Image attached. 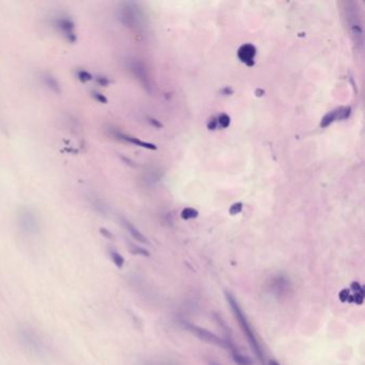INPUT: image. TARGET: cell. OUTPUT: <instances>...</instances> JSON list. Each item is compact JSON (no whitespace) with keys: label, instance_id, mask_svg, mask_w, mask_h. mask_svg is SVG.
<instances>
[{"label":"cell","instance_id":"cell-1","mask_svg":"<svg viewBox=\"0 0 365 365\" xmlns=\"http://www.w3.org/2000/svg\"><path fill=\"white\" fill-rule=\"evenodd\" d=\"M225 298L226 301H227L229 307H231V311H233L234 316H235L238 325L240 326L241 331H242V333L244 334L245 338L248 341L249 345L252 348L253 353H255L256 358L258 359V361L262 365H265V357H264V351H262V346H260L257 336H255V332H254L252 327H251L248 318H247L244 313H243L242 309H241L237 300L235 299V297L231 292H225Z\"/></svg>","mask_w":365,"mask_h":365},{"label":"cell","instance_id":"cell-2","mask_svg":"<svg viewBox=\"0 0 365 365\" xmlns=\"http://www.w3.org/2000/svg\"><path fill=\"white\" fill-rule=\"evenodd\" d=\"M18 228L21 231L27 236H35L41 229V221L34 209L29 207H22L16 216Z\"/></svg>","mask_w":365,"mask_h":365},{"label":"cell","instance_id":"cell-3","mask_svg":"<svg viewBox=\"0 0 365 365\" xmlns=\"http://www.w3.org/2000/svg\"><path fill=\"white\" fill-rule=\"evenodd\" d=\"M20 340L23 346L34 355H41L45 353V345L37 332L29 328L21 329Z\"/></svg>","mask_w":365,"mask_h":365},{"label":"cell","instance_id":"cell-4","mask_svg":"<svg viewBox=\"0 0 365 365\" xmlns=\"http://www.w3.org/2000/svg\"><path fill=\"white\" fill-rule=\"evenodd\" d=\"M188 329H189L190 332H192L194 336L199 338L201 341L222 348H229L231 346V343L224 340V338H220L216 334L212 333L211 331L201 328V327L197 326V325L189 324L188 325Z\"/></svg>","mask_w":365,"mask_h":365},{"label":"cell","instance_id":"cell-5","mask_svg":"<svg viewBox=\"0 0 365 365\" xmlns=\"http://www.w3.org/2000/svg\"><path fill=\"white\" fill-rule=\"evenodd\" d=\"M119 18L123 24L131 28L138 27L142 21V15L134 3H123L119 10Z\"/></svg>","mask_w":365,"mask_h":365},{"label":"cell","instance_id":"cell-6","mask_svg":"<svg viewBox=\"0 0 365 365\" xmlns=\"http://www.w3.org/2000/svg\"><path fill=\"white\" fill-rule=\"evenodd\" d=\"M54 24L55 27L66 38V41H69L70 43H75L77 36H76L75 24H74L72 18L66 16V15H60V16H57L55 18Z\"/></svg>","mask_w":365,"mask_h":365},{"label":"cell","instance_id":"cell-7","mask_svg":"<svg viewBox=\"0 0 365 365\" xmlns=\"http://www.w3.org/2000/svg\"><path fill=\"white\" fill-rule=\"evenodd\" d=\"M347 11L348 25H349V28H351V34H353V38H355V41L358 45H362L363 30L359 15H357L355 10H351V8H348Z\"/></svg>","mask_w":365,"mask_h":365},{"label":"cell","instance_id":"cell-8","mask_svg":"<svg viewBox=\"0 0 365 365\" xmlns=\"http://www.w3.org/2000/svg\"><path fill=\"white\" fill-rule=\"evenodd\" d=\"M290 288V282L287 281V277L279 275L273 277V281L270 282L269 292L275 294V297H281L286 294L287 290Z\"/></svg>","mask_w":365,"mask_h":365},{"label":"cell","instance_id":"cell-9","mask_svg":"<svg viewBox=\"0 0 365 365\" xmlns=\"http://www.w3.org/2000/svg\"><path fill=\"white\" fill-rule=\"evenodd\" d=\"M256 47L250 43L243 45L238 51V57L240 59L241 62L247 66H252L255 62Z\"/></svg>","mask_w":365,"mask_h":365},{"label":"cell","instance_id":"cell-10","mask_svg":"<svg viewBox=\"0 0 365 365\" xmlns=\"http://www.w3.org/2000/svg\"><path fill=\"white\" fill-rule=\"evenodd\" d=\"M114 134H115V136L118 140L130 142L132 145L138 146V147L146 148V149L150 150L157 149V146L153 145L151 142H144V140H140V138H135V136H132V135L125 134V133L121 132V131H116Z\"/></svg>","mask_w":365,"mask_h":365},{"label":"cell","instance_id":"cell-11","mask_svg":"<svg viewBox=\"0 0 365 365\" xmlns=\"http://www.w3.org/2000/svg\"><path fill=\"white\" fill-rule=\"evenodd\" d=\"M130 70L133 75L140 81V83L145 87L149 86V79H148L147 71H146L145 66L140 62L138 60H132L130 62Z\"/></svg>","mask_w":365,"mask_h":365},{"label":"cell","instance_id":"cell-12","mask_svg":"<svg viewBox=\"0 0 365 365\" xmlns=\"http://www.w3.org/2000/svg\"><path fill=\"white\" fill-rule=\"evenodd\" d=\"M42 81L45 84V86L52 90L55 93L62 92V86H60V83H59L58 79L53 75L52 73H49V72H45L42 74L41 76Z\"/></svg>","mask_w":365,"mask_h":365},{"label":"cell","instance_id":"cell-13","mask_svg":"<svg viewBox=\"0 0 365 365\" xmlns=\"http://www.w3.org/2000/svg\"><path fill=\"white\" fill-rule=\"evenodd\" d=\"M121 221H123V226H125V229L130 233V235L134 238L135 240L138 241L140 243H142V244H149V241H148L147 238L142 235V234L138 231V228L135 227L132 223H130L129 221L125 220V218H123Z\"/></svg>","mask_w":365,"mask_h":365},{"label":"cell","instance_id":"cell-14","mask_svg":"<svg viewBox=\"0 0 365 365\" xmlns=\"http://www.w3.org/2000/svg\"><path fill=\"white\" fill-rule=\"evenodd\" d=\"M336 121H338V108L327 114V115L321 119L320 127L321 128H327V127H329L331 123H334Z\"/></svg>","mask_w":365,"mask_h":365},{"label":"cell","instance_id":"cell-15","mask_svg":"<svg viewBox=\"0 0 365 365\" xmlns=\"http://www.w3.org/2000/svg\"><path fill=\"white\" fill-rule=\"evenodd\" d=\"M233 359L237 365H254L252 359L248 355H242L239 351H234Z\"/></svg>","mask_w":365,"mask_h":365},{"label":"cell","instance_id":"cell-16","mask_svg":"<svg viewBox=\"0 0 365 365\" xmlns=\"http://www.w3.org/2000/svg\"><path fill=\"white\" fill-rule=\"evenodd\" d=\"M110 260L115 264L116 267L119 268V269L123 267V265H125V258L117 251L110 250Z\"/></svg>","mask_w":365,"mask_h":365},{"label":"cell","instance_id":"cell-17","mask_svg":"<svg viewBox=\"0 0 365 365\" xmlns=\"http://www.w3.org/2000/svg\"><path fill=\"white\" fill-rule=\"evenodd\" d=\"M129 250L134 255H142L146 256V257H149L150 253L148 252L146 249L142 248V247H138V245L133 244V243L129 242Z\"/></svg>","mask_w":365,"mask_h":365},{"label":"cell","instance_id":"cell-18","mask_svg":"<svg viewBox=\"0 0 365 365\" xmlns=\"http://www.w3.org/2000/svg\"><path fill=\"white\" fill-rule=\"evenodd\" d=\"M76 77H77L79 81H81V83H87V81H90L91 79H92V75H91L90 72H88L85 69L76 70Z\"/></svg>","mask_w":365,"mask_h":365},{"label":"cell","instance_id":"cell-19","mask_svg":"<svg viewBox=\"0 0 365 365\" xmlns=\"http://www.w3.org/2000/svg\"><path fill=\"white\" fill-rule=\"evenodd\" d=\"M199 216V211L194 208H186L181 211L182 220H192V218H197Z\"/></svg>","mask_w":365,"mask_h":365},{"label":"cell","instance_id":"cell-20","mask_svg":"<svg viewBox=\"0 0 365 365\" xmlns=\"http://www.w3.org/2000/svg\"><path fill=\"white\" fill-rule=\"evenodd\" d=\"M216 119H218V125H221V128L226 129L231 125V117L227 114H221Z\"/></svg>","mask_w":365,"mask_h":365},{"label":"cell","instance_id":"cell-21","mask_svg":"<svg viewBox=\"0 0 365 365\" xmlns=\"http://www.w3.org/2000/svg\"><path fill=\"white\" fill-rule=\"evenodd\" d=\"M91 203H92V206L95 207V209H96L98 212H100V214H106V206L100 201V199L93 197V201Z\"/></svg>","mask_w":365,"mask_h":365},{"label":"cell","instance_id":"cell-22","mask_svg":"<svg viewBox=\"0 0 365 365\" xmlns=\"http://www.w3.org/2000/svg\"><path fill=\"white\" fill-rule=\"evenodd\" d=\"M91 96L99 103L106 104L108 102V98L104 96L103 93L99 92V91H91Z\"/></svg>","mask_w":365,"mask_h":365},{"label":"cell","instance_id":"cell-23","mask_svg":"<svg viewBox=\"0 0 365 365\" xmlns=\"http://www.w3.org/2000/svg\"><path fill=\"white\" fill-rule=\"evenodd\" d=\"M243 209V203H234L233 206L229 208V214H231V216H237V214H240L241 211H242Z\"/></svg>","mask_w":365,"mask_h":365},{"label":"cell","instance_id":"cell-24","mask_svg":"<svg viewBox=\"0 0 365 365\" xmlns=\"http://www.w3.org/2000/svg\"><path fill=\"white\" fill-rule=\"evenodd\" d=\"M96 81L100 85V86L108 87L110 84V79L108 77L104 75H97Z\"/></svg>","mask_w":365,"mask_h":365},{"label":"cell","instance_id":"cell-25","mask_svg":"<svg viewBox=\"0 0 365 365\" xmlns=\"http://www.w3.org/2000/svg\"><path fill=\"white\" fill-rule=\"evenodd\" d=\"M218 127V119L216 117L209 118L208 121H207V128L210 131H214Z\"/></svg>","mask_w":365,"mask_h":365},{"label":"cell","instance_id":"cell-26","mask_svg":"<svg viewBox=\"0 0 365 365\" xmlns=\"http://www.w3.org/2000/svg\"><path fill=\"white\" fill-rule=\"evenodd\" d=\"M148 121L151 123L152 125H155V128H162V123H160L159 121L155 119V118H148Z\"/></svg>","mask_w":365,"mask_h":365},{"label":"cell","instance_id":"cell-27","mask_svg":"<svg viewBox=\"0 0 365 365\" xmlns=\"http://www.w3.org/2000/svg\"><path fill=\"white\" fill-rule=\"evenodd\" d=\"M101 234L102 235L105 236L106 238H110V239H113V234L110 233V231H108V229H105V228H101L100 229Z\"/></svg>","mask_w":365,"mask_h":365},{"label":"cell","instance_id":"cell-28","mask_svg":"<svg viewBox=\"0 0 365 365\" xmlns=\"http://www.w3.org/2000/svg\"><path fill=\"white\" fill-rule=\"evenodd\" d=\"M222 93L225 95V96H231V95H233L234 90L231 88V87H225V88L222 90Z\"/></svg>","mask_w":365,"mask_h":365},{"label":"cell","instance_id":"cell-29","mask_svg":"<svg viewBox=\"0 0 365 365\" xmlns=\"http://www.w3.org/2000/svg\"><path fill=\"white\" fill-rule=\"evenodd\" d=\"M270 365H281L279 363H277V361L271 360L269 363Z\"/></svg>","mask_w":365,"mask_h":365},{"label":"cell","instance_id":"cell-30","mask_svg":"<svg viewBox=\"0 0 365 365\" xmlns=\"http://www.w3.org/2000/svg\"><path fill=\"white\" fill-rule=\"evenodd\" d=\"M214 365H216V364H214Z\"/></svg>","mask_w":365,"mask_h":365}]
</instances>
